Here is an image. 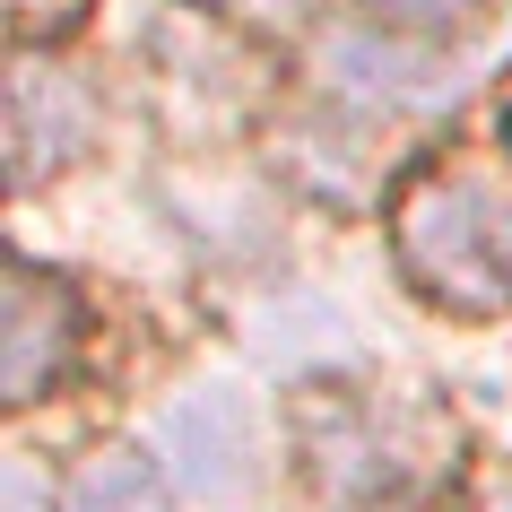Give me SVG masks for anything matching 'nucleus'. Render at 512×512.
<instances>
[{"label": "nucleus", "instance_id": "3", "mask_svg": "<svg viewBox=\"0 0 512 512\" xmlns=\"http://www.w3.org/2000/svg\"><path fill=\"white\" fill-rule=\"evenodd\" d=\"M96 139V96L70 61H18L9 70V174L44 183L53 165H70Z\"/></svg>", "mask_w": 512, "mask_h": 512}, {"label": "nucleus", "instance_id": "7", "mask_svg": "<svg viewBox=\"0 0 512 512\" xmlns=\"http://www.w3.org/2000/svg\"><path fill=\"white\" fill-rule=\"evenodd\" d=\"M356 9H382L391 27H426V35H452V27H478L495 0H356Z\"/></svg>", "mask_w": 512, "mask_h": 512}, {"label": "nucleus", "instance_id": "2", "mask_svg": "<svg viewBox=\"0 0 512 512\" xmlns=\"http://www.w3.org/2000/svg\"><path fill=\"white\" fill-rule=\"evenodd\" d=\"M443 452V426H426L408 400H313L304 408V460L330 495H391Z\"/></svg>", "mask_w": 512, "mask_h": 512}, {"label": "nucleus", "instance_id": "5", "mask_svg": "<svg viewBox=\"0 0 512 512\" xmlns=\"http://www.w3.org/2000/svg\"><path fill=\"white\" fill-rule=\"evenodd\" d=\"M61 512H174V495H165L157 460L139 452V443H96L61 478Z\"/></svg>", "mask_w": 512, "mask_h": 512}, {"label": "nucleus", "instance_id": "8", "mask_svg": "<svg viewBox=\"0 0 512 512\" xmlns=\"http://www.w3.org/2000/svg\"><path fill=\"white\" fill-rule=\"evenodd\" d=\"M9 9H18V27H27V35H53V27H70V18H79L87 0H9Z\"/></svg>", "mask_w": 512, "mask_h": 512}, {"label": "nucleus", "instance_id": "10", "mask_svg": "<svg viewBox=\"0 0 512 512\" xmlns=\"http://www.w3.org/2000/svg\"><path fill=\"white\" fill-rule=\"evenodd\" d=\"M226 9H243V18H287L296 0H226Z\"/></svg>", "mask_w": 512, "mask_h": 512}, {"label": "nucleus", "instance_id": "9", "mask_svg": "<svg viewBox=\"0 0 512 512\" xmlns=\"http://www.w3.org/2000/svg\"><path fill=\"white\" fill-rule=\"evenodd\" d=\"M0 512H35V469H27V460H9V495H0Z\"/></svg>", "mask_w": 512, "mask_h": 512}, {"label": "nucleus", "instance_id": "4", "mask_svg": "<svg viewBox=\"0 0 512 512\" xmlns=\"http://www.w3.org/2000/svg\"><path fill=\"white\" fill-rule=\"evenodd\" d=\"M70 348H79V304H70V287H53L44 270H9V287H0V400L27 408L53 391V374L70 365Z\"/></svg>", "mask_w": 512, "mask_h": 512}, {"label": "nucleus", "instance_id": "1", "mask_svg": "<svg viewBox=\"0 0 512 512\" xmlns=\"http://www.w3.org/2000/svg\"><path fill=\"white\" fill-rule=\"evenodd\" d=\"M400 270L443 313H504L512 304V183L478 157L426 165L400 191Z\"/></svg>", "mask_w": 512, "mask_h": 512}, {"label": "nucleus", "instance_id": "6", "mask_svg": "<svg viewBox=\"0 0 512 512\" xmlns=\"http://www.w3.org/2000/svg\"><path fill=\"white\" fill-rule=\"evenodd\" d=\"M165 426H174V452L191 460V478H209V486H235V478H243L235 452H226V443H235V426H226V400H200V391H191V400L174 408Z\"/></svg>", "mask_w": 512, "mask_h": 512}, {"label": "nucleus", "instance_id": "11", "mask_svg": "<svg viewBox=\"0 0 512 512\" xmlns=\"http://www.w3.org/2000/svg\"><path fill=\"white\" fill-rule=\"evenodd\" d=\"M486 512H512V469H504V495H486Z\"/></svg>", "mask_w": 512, "mask_h": 512}]
</instances>
